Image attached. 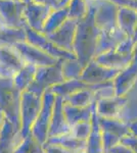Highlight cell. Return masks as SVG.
<instances>
[{
	"mask_svg": "<svg viewBox=\"0 0 137 153\" xmlns=\"http://www.w3.org/2000/svg\"><path fill=\"white\" fill-rule=\"evenodd\" d=\"M100 30L94 22V8L89 6L88 14L78 21L76 36H75L73 52L77 59L86 66L95 57V51Z\"/></svg>",
	"mask_w": 137,
	"mask_h": 153,
	"instance_id": "cell-1",
	"label": "cell"
},
{
	"mask_svg": "<svg viewBox=\"0 0 137 153\" xmlns=\"http://www.w3.org/2000/svg\"><path fill=\"white\" fill-rule=\"evenodd\" d=\"M22 92L12 78H0V110L17 131H21Z\"/></svg>",
	"mask_w": 137,
	"mask_h": 153,
	"instance_id": "cell-2",
	"label": "cell"
},
{
	"mask_svg": "<svg viewBox=\"0 0 137 153\" xmlns=\"http://www.w3.org/2000/svg\"><path fill=\"white\" fill-rule=\"evenodd\" d=\"M63 60L64 59H59L53 65L37 68L34 82L30 85L27 91L33 93L36 96L42 97L47 90L64 82L63 71H61Z\"/></svg>",
	"mask_w": 137,
	"mask_h": 153,
	"instance_id": "cell-3",
	"label": "cell"
},
{
	"mask_svg": "<svg viewBox=\"0 0 137 153\" xmlns=\"http://www.w3.org/2000/svg\"><path fill=\"white\" fill-rule=\"evenodd\" d=\"M55 98L56 95L52 92L51 89L44 93L42 97V107L40 113L30 132L41 144H44L48 139V131L52 118V113H53Z\"/></svg>",
	"mask_w": 137,
	"mask_h": 153,
	"instance_id": "cell-4",
	"label": "cell"
},
{
	"mask_svg": "<svg viewBox=\"0 0 137 153\" xmlns=\"http://www.w3.org/2000/svg\"><path fill=\"white\" fill-rule=\"evenodd\" d=\"M43 97V96H42ZM42 97L36 96L29 91L22 92L21 99V133L25 138L30 134L42 107Z\"/></svg>",
	"mask_w": 137,
	"mask_h": 153,
	"instance_id": "cell-5",
	"label": "cell"
},
{
	"mask_svg": "<svg viewBox=\"0 0 137 153\" xmlns=\"http://www.w3.org/2000/svg\"><path fill=\"white\" fill-rule=\"evenodd\" d=\"M13 48L17 51L26 65H33L37 68L53 65L59 60L52 57L41 49L31 45L27 41L14 44Z\"/></svg>",
	"mask_w": 137,
	"mask_h": 153,
	"instance_id": "cell-6",
	"label": "cell"
},
{
	"mask_svg": "<svg viewBox=\"0 0 137 153\" xmlns=\"http://www.w3.org/2000/svg\"><path fill=\"white\" fill-rule=\"evenodd\" d=\"M26 29V33H27V42L30 43L31 45L35 46V47L41 49L44 52H46L47 54H49L52 57L56 58V59H74L77 58L76 55L72 52L66 51L64 49L57 47L54 43L49 40L48 38L43 35L41 33L34 31L31 28H29L28 26L25 27Z\"/></svg>",
	"mask_w": 137,
	"mask_h": 153,
	"instance_id": "cell-7",
	"label": "cell"
},
{
	"mask_svg": "<svg viewBox=\"0 0 137 153\" xmlns=\"http://www.w3.org/2000/svg\"><path fill=\"white\" fill-rule=\"evenodd\" d=\"M91 6L94 8V22L100 31L118 27L119 5L111 0H98Z\"/></svg>",
	"mask_w": 137,
	"mask_h": 153,
	"instance_id": "cell-8",
	"label": "cell"
},
{
	"mask_svg": "<svg viewBox=\"0 0 137 153\" xmlns=\"http://www.w3.org/2000/svg\"><path fill=\"white\" fill-rule=\"evenodd\" d=\"M26 2L21 0H0V19L5 27L25 28L23 16Z\"/></svg>",
	"mask_w": 137,
	"mask_h": 153,
	"instance_id": "cell-9",
	"label": "cell"
},
{
	"mask_svg": "<svg viewBox=\"0 0 137 153\" xmlns=\"http://www.w3.org/2000/svg\"><path fill=\"white\" fill-rule=\"evenodd\" d=\"M52 10L53 9H51L48 6L36 4L32 1L26 2V5H25L23 11L25 23L29 28L42 34L46 19Z\"/></svg>",
	"mask_w": 137,
	"mask_h": 153,
	"instance_id": "cell-10",
	"label": "cell"
},
{
	"mask_svg": "<svg viewBox=\"0 0 137 153\" xmlns=\"http://www.w3.org/2000/svg\"><path fill=\"white\" fill-rule=\"evenodd\" d=\"M120 74L119 71L111 70L98 65L94 59L88 63L80 76V80L89 85H96L114 81Z\"/></svg>",
	"mask_w": 137,
	"mask_h": 153,
	"instance_id": "cell-11",
	"label": "cell"
},
{
	"mask_svg": "<svg viewBox=\"0 0 137 153\" xmlns=\"http://www.w3.org/2000/svg\"><path fill=\"white\" fill-rule=\"evenodd\" d=\"M77 26H78V21L68 19L64 23L63 26L59 27L55 32L49 34L46 37L52 43L55 44L57 47L74 53L73 45L75 36H76Z\"/></svg>",
	"mask_w": 137,
	"mask_h": 153,
	"instance_id": "cell-12",
	"label": "cell"
},
{
	"mask_svg": "<svg viewBox=\"0 0 137 153\" xmlns=\"http://www.w3.org/2000/svg\"><path fill=\"white\" fill-rule=\"evenodd\" d=\"M71 133V126L67 122L64 112V98L56 96L53 107V113L48 131V138L58 137Z\"/></svg>",
	"mask_w": 137,
	"mask_h": 153,
	"instance_id": "cell-13",
	"label": "cell"
},
{
	"mask_svg": "<svg viewBox=\"0 0 137 153\" xmlns=\"http://www.w3.org/2000/svg\"><path fill=\"white\" fill-rule=\"evenodd\" d=\"M128 37L119 29V27L108 30H101L98 39H97L95 57L101 53L115 50L120 45L121 42H123Z\"/></svg>",
	"mask_w": 137,
	"mask_h": 153,
	"instance_id": "cell-14",
	"label": "cell"
},
{
	"mask_svg": "<svg viewBox=\"0 0 137 153\" xmlns=\"http://www.w3.org/2000/svg\"><path fill=\"white\" fill-rule=\"evenodd\" d=\"M137 82V53H134L133 60L128 68L120 71L114 80V87L117 96H124Z\"/></svg>",
	"mask_w": 137,
	"mask_h": 153,
	"instance_id": "cell-15",
	"label": "cell"
},
{
	"mask_svg": "<svg viewBox=\"0 0 137 153\" xmlns=\"http://www.w3.org/2000/svg\"><path fill=\"white\" fill-rule=\"evenodd\" d=\"M133 57L134 54H122L115 49V50L99 54L96 57H94V60L104 68L122 71L128 68L131 61L133 60Z\"/></svg>",
	"mask_w": 137,
	"mask_h": 153,
	"instance_id": "cell-16",
	"label": "cell"
},
{
	"mask_svg": "<svg viewBox=\"0 0 137 153\" xmlns=\"http://www.w3.org/2000/svg\"><path fill=\"white\" fill-rule=\"evenodd\" d=\"M126 102L125 96H115L113 98L103 99L96 102L95 110L99 117L118 118L120 117L122 108Z\"/></svg>",
	"mask_w": 137,
	"mask_h": 153,
	"instance_id": "cell-17",
	"label": "cell"
},
{
	"mask_svg": "<svg viewBox=\"0 0 137 153\" xmlns=\"http://www.w3.org/2000/svg\"><path fill=\"white\" fill-rule=\"evenodd\" d=\"M22 140L23 137L19 131L6 120L0 134V153H14Z\"/></svg>",
	"mask_w": 137,
	"mask_h": 153,
	"instance_id": "cell-18",
	"label": "cell"
},
{
	"mask_svg": "<svg viewBox=\"0 0 137 153\" xmlns=\"http://www.w3.org/2000/svg\"><path fill=\"white\" fill-rule=\"evenodd\" d=\"M95 108V103L87 107H76L64 100V112L66 115L67 122L71 127L81 122H89L91 120L92 113Z\"/></svg>",
	"mask_w": 137,
	"mask_h": 153,
	"instance_id": "cell-19",
	"label": "cell"
},
{
	"mask_svg": "<svg viewBox=\"0 0 137 153\" xmlns=\"http://www.w3.org/2000/svg\"><path fill=\"white\" fill-rule=\"evenodd\" d=\"M96 104V103H95ZM92 122V129L87 139L86 144V153H104L103 150V132L99 127L98 123V115L94 108L93 113L91 117Z\"/></svg>",
	"mask_w": 137,
	"mask_h": 153,
	"instance_id": "cell-20",
	"label": "cell"
},
{
	"mask_svg": "<svg viewBox=\"0 0 137 153\" xmlns=\"http://www.w3.org/2000/svg\"><path fill=\"white\" fill-rule=\"evenodd\" d=\"M26 65L13 46H0V65L14 75Z\"/></svg>",
	"mask_w": 137,
	"mask_h": 153,
	"instance_id": "cell-21",
	"label": "cell"
},
{
	"mask_svg": "<svg viewBox=\"0 0 137 153\" xmlns=\"http://www.w3.org/2000/svg\"><path fill=\"white\" fill-rule=\"evenodd\" d=\"M117 24H118L119 29L128 38L132 39L137 24V12L128 8V7L119 6Z\"/></svg>",
	"mask_w": 137,
	"mask_h": 153,
	"instance_id": "cell-22",
	"label": "cell"
},
{
	"mask_svg": "<svg viewBox=\"0 0 137 153\" xmlns=\"http://www.w3.org/2000/svg\"><path fill=\"white\" fill-rule=\"evenodd\" d=\"M45 143L58 145V146L63 147L67 150H70V151H72V152L80 153L82 151H85L87 141L77 139L73 135L67 134L63 136H58V137L48 138ZM45 143H44V144H45Z\"/></svg>",
	"mask_w": 137,
	"mask_h": 153,
	"instance_id": "cell-23",
	"label": "cell"
},
{
	"mask_svg": "<svg viewBox=\"0 0 137 153\" xmlns=\"http://www.w3.org/2000/svg\"><path fill=\"white\" fill-rule=\"evenodd\" d=\"M25 41H27V33L25 28L0 27V46H13L14 44Z\"/></svg>",
	"mask_w": 137,
	"mask_h": 153,
	"instance_id": "cell-24",
	"label": "cell"
},
{
	"mask_svg": "<svg viewBox=\"0 0 137 153\" xmlns=\"http://www.w3.org/2000/svg\"><path fill=\"white\" fill-rule=\"evenodd\" d=\"M37 66L33 65H25L17 73L14 75L13 82L16 87L19 89L21 92H24L30 87L32 83L35 80L36 76Z\"/></svg>",
	"mask_w": 137,
	"mask_h": 153,
	"instance_id": "cell-25",
	"label": "cell"
},
{
	"mask_svg": "<svg viewBox=\"0 0 137 153\" xmlns=\"http://www.w3.org/2000/svg\"><path fill=\"white\" fill-rule=\"evenodd\" d=\"M69 19V11H68V6L64 7V8L55 9L52 10L51 13L49 14V16L47 18L45 25H44L43 29V35H49V34L55 32L59 27H61L64 25V22Z\"/></svg>",
	"mask_w": 137,
	"mask_h": 153,
	"instance_id": "cell-26",
	"label": "cell"
},
{
	"mask_svg": "<svg viewBox=\"0 0 137 153\" xmlns=\"http://www.w3.org/2000/svg\"><path fill=\"white\" fill-rule=\"evenodd\" d=\"M94 91L90 89H86V90L79 91L77 93L68 96V97L64 98V102L69 103V104L76 106V107H87L90 106L94 103Z\"/></svg>",
	"mask_w": 137,
	"mask_h": 153,
	"instance_id": "cell-27",
	"label": "cell"
},
{
	"mask_svg": "<svg viewBox=\"0 0 137 153\" xmlns=\"http://www.w3.org/2000/svg\"><path fill=\"white\" fill-rule=\"evenodd\" d=\"M84 68H85V66L77 58L64 59L63 63H61V71H63L64 81L80 79Z\"/></svg>",
	"mask_w": 137,
	"mask_h": 153,
	"instance_id": "cell-28",
	"label": "cell"
},
{
	"mask_svg": "<svg viewBox=\"0 0 137 153\" xmlns=\"http://www.w3.org/2000/svg\"><path fill=\"white\" fill-rule=\"evenodd\" d=\"M14 153H45L43 144H41L33 135L30 133L28 136L23 138Z\"/></svg>",
	"mask_w": 137,
	"mask_h": 153,
	"instance_id": "cell-29",
	"label": "cell"
},
{
	"mask_svg": "<svg viewBox=\"0 0 137 153\" xmlns=\"http://www.w3.org/2000/svg\"><path fill=\"white\" fill-rule=\"evenodd\" d=\"M69 19L80 21L88 14L89 5L85 0H70L68 4Z\"/></svg>",
	"mask_w": 137,
	"mask_h": 153,
	"instance_id": "cell-30",
	"label": "cell"
},
{
	"mask_svg": "<svg viewBox=\"0 0 137 153\" xmlns=\"http://www.w3.org/2000/svg\"><path fill=\"white\" fill-rule=\"evenodd\" d=\"M91 129H92L91 120H89V122H81L74 125L73 127H71V133L70 134L73 135L77 139L87 141L89 135H90Z\"/></svg>",
	"mask_w": 137,
	"mask_h": 153,
	"instance_id": "cell-31",
	"label": "cell"
},
{
	"mask_svg": "<svg viewBox=\"0 0 137 153\" xmlns=\"http://www.w3.org/2000/svg\"><path fill=\"white\" fill-rule=\"evenodd\" d=\"M30 1L36 4H40V5L48 6L51 9L55 10V9L64 8V7L68 6L70 0H30Z\"/></svg>",
	"mask_w": 137,
	"mask_h": 153,
	"instance_id": "cell-32",
	"label": "cell"
},
{
	"mask_svg": "<svg viewBox=\"0 0 137 153\" xmlns=\"http://www.w3.org/2000/svg\"><path fill=\"white\" fill-rule=\"evenodd\" d=\"M43 146H44V149H45V153H75V152L70 151V150L64 149V148L58 146V145L45 143V144H43Z\"/></svg>",
	"mask_w": 137,
	"mask_h": 153,
	"instance_id": "cell-33",
	"label": "cell"
},
{
	"mask_svg": "<svg viewBox=\"0 0 137 153\" xmlns=\"http://www.w3.org/2000/svg\"><path fill=\"white\" fill-rule=\"evenodd\" d=\"M119 6H125L137 12V0H111Z\"/></svg>",
	"mask_w": 137,
	"mask_h": 153,
	"instance_id": "cell-34",
	"label": "cell"
},
{
	"mask_svg": "<svg viewBox=\"0 0 137 153\" xmlns=\"http://www.w3.org/2000/svg\"><path fill=\"white\" fill-rule=\"evenodd\" d=\"M6 118H5V115H4V113L0 110V134H1V131H2V128H3L4 126V123H5Z\"/></svg>",
	"mask_w": 137,
	"mask_h": 153,
	"instance_id": "cell-35",
	"label": "cell"
},
{
	"mask_svg": "<svg viewBox=\"0 0 137 153\" xmlns=\"http://www.w3.org/2000/svg\"><path fill=\"white\" fill-rule=\"evenodd\" d=\"M132 40H133L134 43H137V24H136V27H135V31H134V35L132 37Z\"/></svg>",
	"mask_w": 137,
	"mask_h": 153,
	"instance_id": "cell-36",
	"label": "cell"
},
{
	"mask_svg": "<svg viewBox=\"0 0 137 153\" xmlns=\"http://www.w3.org/2000/svg\"><path fill=\"white\" fill-rule=\"evenodd\" d=\"M85 1H86V3L88 4L89 6H90V5H92V4L95 3V2L98 1V0H85Z\"/></svg>",
	"mask_w": 137,
	"mask_h": 153,
	"instance_id": "cell-37",
	"label": "cell"
},
{
	"mask_svg": "<svg viewBox=\"0 0 137 153\" xmlns=\"http://www.w3.org/2000/svg\"><path fill=\"white\" fill-rule=\"evenodd\" d=\"M134 53H137V43L135 44V47H134Z\"/></svg>",
	"mask_w": 137,
	"mask_h": 153,
	"instance_id": "cell-38",
	"label": "cell"
},
{
	"mask_svg": "<svg viewBox=\"0 0 137 153\" xmlns=\"http://www.w3.org/2000/svg\"><path fill=\"white\" fill-rule=\"evenodd\" d=\"M1 26H4V25H3V23H2L1 19H0V27H1Z\"/></svg>",
	"mask_w": 137,
	"mask_h": 153,
	"instance_id": "cell-39",
	"label": "cell"
},
{
	"mask_svg": "<svg viewBox=\"0 0 137 153\" xmlns=\"http://www.w3.org/2000/svg\"><path fill=\"white\" fill-rule=\"evenodd\" d=\"M21 1H24V2H29L30 0H21Z\"/></svg>",
	"mask_w": 137,
	"mask_h": 153,
	"instance_id": "cell-40",
	"label": "cell"
},
{
	"mask_svg": "<svg viewBox=\"0 0 137 153\" xmlns=\"http://www.w3.org/2000/svg\"><path fill=\"white\" fill-rule=\"evenodd\" d=\"M80 153H86V151H82V152H80Z\"/></svg>",
	"mask_w": 137,
	"mask_h": 153,
	"instance_id": "cell-41",
	"label": "cell"
},
{
	"mask_svg": "<svg viewBox=\"0 0 137 153\" xmlns=\"http://www.w3.org/2000/svg\"></svg>",
	"mask_w": 137,
	"mask_h": 153,
	"instance_id": "cell-42",
	"label": "cell"
}]
</instances>
